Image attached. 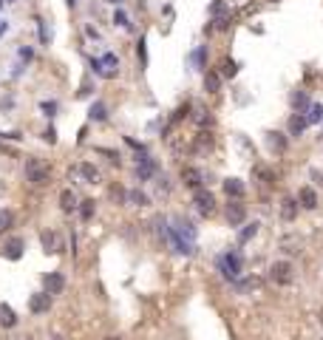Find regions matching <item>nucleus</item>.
<instances>
[{"label": "nucleus", "instance_id": "obj_1", "mask_svg": "<svg viewBox=\"0 0 323 340\" xmlns=\"http://www.w3.org/2000/svg\"><path fill=\"white\" fill-rule=\"evenodd\" d=\"M26 179H29L34 187H43L51 179V167L46 162H40V159H26Z\"/></svg>", "mask_w": 323, "mask_h": 340}, {"label": "nucleus", "instance_id": "obj_2", "mask_svg": "<svg viewBox=\"0 0 323 340\" xmlns=\"http://www.w3.org/2000/svg\"><path fill=\"white\" fill-rule=\"evenodd\" d=\"M219 272L224 275V278L235 281L238 275H241V255L238 252H227L219 258Z\"/></svg>", "mask_w": 323, "mask_h": 340}, {"label": "nucleus", "instance_id": "obj_3", "mask_svg": "<svg viewBox=\"0 0 323 340\" xmlns=\"http://www.w3.org/2000/svg\"><path fill=\"white\" fill-rule=\"evenodd\" d=\"M269 278H272L275 284H281V286L292 284V278H295L292 264H289V261H275L272 267H269Z\"/></svg>", "mask_w": 323, "mask_h": 340}, {"label": "nucleus", "instance_id": "obj_4", "mask_svg": "<svg viewBox=\"0 0 323 340\" xmlns=\"http://www.w3.org/2000/svg\"><path fill=\"white\" fill-rule=\"evenodd\" d=\"M193 204L199 207L201 216H213L216 213V196L210 193V190L199 187V190H193Z\"/></svg>", "mask_w": 323, "mask_h": 340}, {"label": "nucleus", "instance_id": "obj_5", "mask_svg": "<svg viewBox=\"0 0 323 340\" xmlns=\"http://www.w3.org/2000/svg\"><path fill=\"white\" fill-rule=\"evenodd\" d=\"M179 176H182L184 187H190V190H199V187H201V182H204V173H201L199 167H193V164H184Z\"/></svg>", "mask_w": 323, "mask_h": 340}, {"label": "nucleus", "instance_id": "obj_6", "mask_svg": "<svg viewBox=\"0 0 323 340\" xmlns=\"http://www.w3.org/2000/svg\"><path fill=\"white\" fill-rule=\"evenodd\" d=\"M23 249H26V241L23 238H9L6 244H3V258H9V261H20L23 258Z\"/></svg>", "mask_w": 323, "mask_h": 340}, {"label": "nucleus", "instance_id": "obj_7", "mask_svg": "<svg viewBox=\"0 0 323 340\" xmlns=\"http://www.w3.org/2000/svg\"><path fill=\"white\" fill-rule=\"evenodd\" d=\"M244 219H247V207L241 204V199H232L227 204V221H230V227H238Z\"/></svg>", "mask_w": 323, "mask_h": 340}, {"label": "nucleus", "instance_id": "obj_8", "mask_svg": "<svg viewBox=\"0 0 323 340\" xmlns=\"http://www.w3.org/2000/svg\"><path fill=\"white\" fill-rule=\"evenodd\" d=\"M43 286L49 295H62V289H66V275L62 272H49L43 278Z\"/></svg>", "mask_w": 323, "mask_h": 340}, {"label": "nucleus", "instance_id": "obj_9", "mask_svg": "<svg viewBox=\"0 0 323 340\" xmlns=\"http://www.w3.org/2000/svg\"><path fill=\"white\" fill-rule=\"evenodd\" d=\"M29 309L34 312V315H43V312L51 309V295L49 292H37V295L29 298Z\"/></svg>", "mask_w": 323, "mask_h": 340}, {"label": "nucleus", "instance_id": "obj_10", "mask_svg": "<svg viewBox=\"0 0 323 340\" xmlns=\"http://www.w3.org/2000/svg\"><path fill=\"white\" fill-rule=\"evenodd\" d=\"M74 173H77V176L82 179L85 184H97V182H99V170L94 167L91 162H79L77 167H74Z\"/></svg>", "mask_w": 323, "mask_h": 340}, {"label": "nucleus", "instance_id": "obj_11", "mask_svg": "<svg viewBox=\"0 0 323 340\" xmlns=\"http://www.w3.org/2000/svg\"><path fill=\"white\" fill-rule=\"evenodd\" d=\"M40 244H43L46 252H62V241L54 230H43L40 232Z\"/></svg>", "mask_w": 323, "mask_h": 340}, {"label": "nucleus", "instance_id": "obj_12", "mask_svg": "<svg viewBox=\"0 0 323 340\" xmlns=\"http://www.w3.org/2000/svg\"><path fill=\"white\" fill-rule=\"evenodd\" d=\"M267 147L272 153H278V156H281V153H287V136L278 134V131H269V134H267Z\"/></svg>", "mask_w": 323, "mask_h": 340}, {"label": "nucleus", "instance_id": "obj_13", "mask_svg": "<svg viewBox=\"0 0 323 340\" xmlns=\"http://www.w3.org/2000/svg\"><path fill=\"white\" fill-rule=\"evenodd\" d=\"M224 193H227V199H244V193H247V187L241 184V179H224Z\"/></svg>", "mask_w": 323, "mask_h": 340}, {"label": "nucleus", "instance_id": "obj_14", "mask_svg": "<svg viewBox=\"0 0 323 340\" xmlns=\"http://www.w3.org/2000/svg\"><path fill=\"white\" fill-rule=\"evenodd\" d=\"M213 145H216L213 134H207V131H199V134H196L193 151H196V153H210V151H213Z\"/></svg>", "mask_w": 323, "mask_h": 340}, {"label": "nucleus", "instance_id": "obj_15", "mask_svg": "<svg viewBox=\"0 0 323 340\" xmlns=\"http://www.w3.org/2000/svg\"><path fill=\"white\" fill-rule=\"evenodd\" d=\"M298 204L304 207V210H315L317 207V193L312 187H300L298 190Z\"/></svg>", "mask_w": 323, "mask_h": 340}, {"label": "nucleus", "instance_id": "obj_16", "mask_svg": "<svg viewBox=\"0 0 323 340\" xmlns=\"http://www.w3.org/2000/svg\"><path fill=\"white\" fill-rule=\"evenodd\" d=\"M0 326H3V329H14V326H17V315H14V309L9 304H0Z\"/></svg>", "mask_w": 323, "mask_h": 340}, {"label": "nucleus", "instance_id": "obj_17", "mask_svg": "<svg viewBox=\"0 0 323 340\" xmlns=\"http://www.w3.org/2000/svg\"><path fill=\"white\" fill-rule=\"evenodd\" d=\"M306 125H309V119L304 114H292L289 116V136H300L306 131Z\"/></svg>", "mask_w": 323, "mask_h": 340}, {"label": "nucleus", "instance_id": "obj_18", "mask_svg": "<svg viewBox=\"0 0 323 340\" xmlns=\"http://www.w3.org/2000/svg\"><path fill=\"white\" fill-rule=\"evenodd\" d=\"M139 167H136V176L139 179H150V176H156V162H153L150 156H142L139 159Z\"/></svg>", "mask_w": 323, "mask_h": 340}, {"label": "nucleus", "instance_id": "obj_19", "mask_svg": "<svg viewBox=\"0 0 323 340\" xmlns=\"http://www.w3.org/2000/svg\"><path fill=\"white\" fill-rule=\"evenodd\" d=\"M295 216H298V201H295V199H284V201H281V219L292 221Z\"/></svg>", "mask_w": 323, "mask_h": 340}, {"label": "nucleus", "instance_id": "obj_20", "mask_svg": "<svg viewBox=\"0 0 323 340\" xmlns=\"http://www.w3.org/2000/svg\"><path fill=\"white\" fill-rule=\"evenodd\" d=\"M219 88H221V74L207 71V74H204V91H207V94H219Z\"/></svg>", "mask_w": 323, "mask_h": 340}, {"label": "nucleus", "instance_id": "obj_21", "mask_svg": "<svg viewBox=\"0 0 323 340\" xmlns=\"http://www.w3.org/2000/svg\"><path fill=\"white\" fill-rule=\"evenodd\" d=\"M60 207H62V210H66V213H71V210H77V196H74L71 193V190H62V193H60Z\"/></svg>", "mask_w": 323, "mask_h": 340}, {"label": "nucleus", "instance_id": "obj_22", "mask_svg": "<svg viewBox=\"0 0 323 340\" xmlns=\"http://www.w3.org/2000/svg\"><path fill=\"white\" fill-rule=\"evenodd\" d=\"M258 230H261V224H258V221H252V224H247L244 230L238 232V244H247V241H250V238H255V236H258Z\"/></svg>", "mask_w": 323, "mask_h": 340}, {"label": "nucleus", "instance_id": "obj_23", "mask_svg": "<svg viewBox=\"0 0 323 340\" xmlns=\"http://www.w3.org/2000/svg\"><path fill=\"white\" fill-rule=\"evenodd\" d=\"M94 210H97V204H94V199H85V201H79V219H82V221H91V219H94Z\"/></svg>", "mask_w": 323, "mask_h": 340}, {"label": "nucleus", "instance_id": "obj_24", "mask_svg": "<svg viewBox=\"0 0 323 340\" xmlns=\"http://www.w3.org/2000/svg\"><path fill=\"white\" fill-rule=\"evenodd\" d=\"M292 105H295L298 114H304V111L309 108V94H306V91H295L292 94Z\"/></svg>", "mask_w": 323, "mask_h": 340}, {"label": "nucleus", "instance_id": "obj_25", "mask_svg": "<svg viewBox=\"0 0 323 340\" xmlns=\"http://www.w3.org/2000/svg\"><path fill=\"white\" fill-rule=\"evenodd\" d=\"M128 204H134V207H147V204H150V199H147L142 190H128Z\"/></svg>", "mask_w": 323, "mask_h": 340}, {"label": "nucleus", "instance_id": "obj_26", "mask_svg": "<svg viewBox=\"0 0 323 340\" xmlns=\"http://www.w3.org/2000/svg\"><path fill=\"white\" fill-rule=\"evenodd\" d=\"M88 114H91V119L102 122V119H108V105H105V102H94Z\"/></svg>", "mask_w": 323, "mask_h": 340}, {"label": "nucleus", "instance_id": "obj_27", "mask_svg": "<svg viewBox=\"0 0 323 340\" xmlns=\"http://www.w3.org/2000/svg\"><path fill=\"white\" fill-rule=\"evenodd\" d=\"M309 125H317V122H323V105L320 102H315V105H309Z\"/></svg>", "mask_w": 323, "mask_h": 340}, {"label": "nucleus", "instance_id": "obj_28", "mask_svg": "<svg viewBox=\"0 0 323 340\" xmlns=\"http://www.w3.org/2000/svg\"><path fill=\"white\" fill-rule=\"evenodd\" d=\"M12 224H14V213L12 210H0V232L12 230Z\"/></svg>", "mask_w": 323, "mask_h": 340}, {"label": "nucleus", "instance_id": "obj_29", "mask_svg": "<svg viewBox=\"0 0 323 340\" xmlns=\"http://www.w3.org/2000/svg\"><path fill=\"white\" fill-rule=\"evenodd\" d=\"M176 230L182 232V236H187V238H196L193 224H190V221H184V219H176Z\"/></svg>", "mask_w": 323, "mask_h": 340}, {"label": "nucleus", "instance_id": "obj_30", "mask_svg": "<svg viewBox=\"0 0 323 340\" xmlns=\"http://www.w3.org/2000/svg\"><path fill=\"white\" fill-rule=\"evenodd\" d=\"M255 176L261 179L264 184H275V173L269 167H255Z\"/></svg>", "mask_w": 323, "mask_h": 340}, {"label": "nucleus", "instance_id": "obj_31", "mask_svg": "<svg viewBox=\"0 0 323 340\" xmlns=\"http://www.w3.org/2000/svg\"><path fill=\"white\" fill-rule=\"evenodd\" d=\"M238 74V66L232 60H221V77H235Z\"/></svg>", "mask_w": 323, "mask_h": 340}, {"label": "nucleus", "instance_id": "obj_32", "mask_svg": "<svg viewBox=\"0 0 323 340\" xmlns=\"http://www.w3.org/2000/svg\"><path fill=\"white\" fill-rule=\"evenodd\" d=\"M187 114H190V105L187 102H184V105H179V108H176V114H173V125H179V122H182V119H187Z\"/></svg>", "mask_w": 323, "mask_h": 340}, {"label": "nucleus", "instance_id": "obj_33", "mask_svg": "<svg viewBox=\"0 0 323 340\" xmlns=\"http://www.w3.org/2000/svg\"><path fill=\"white\" fill-rule=\"evenodd\" d=\"M156 190H159V196H167V193H170V179H167V176H159L156 179Z\"/></svg>", "mask_w": 323, "mask_h": 340}, {"label": "nucleus", "instance_id": "obj_34", "mask_svg": "<svg viewBox=\"0 0 323 340\" xmlns=\"http://www.w3.org/2000/svg\"><path fill=\"white\" fill-rule=\"evenodd\" d=\"M196 122H199L201 128H204V125H210V122H213V119H210V111H204V108H196Z\"/></svg>", "mask_w": 323, "mask_h": 340}, {"label": "nucleus", "instance_id": "obj_35", "mask_svg": "<svg viewBox=\"0 0 323 340\" xmlns=\"http://www.w3.org/2000/svg\"><path fill=\"white\" fill-rule=\"evenodd\" d=\"M210 12H213V14H216V17H221V14H224V12H227V3H224V0H216L213 6H210Z\"/></svg>", "mask_w": 323, "mask_h": 340}, {"label": "nucleus", "instance_id": "obj_36", "mask_svg": "<svg viewBox=\"0 0 323 340\" xmlns=\"http://www.w3.org/2000/svg\"><path fill=\"white\" fill-rule=\"evenodd\" d=\"M136 54H139L142 66H147V51H145V40L139 37V42H136Z\"/></svg>", "mask_w": 323, "mask_h": 340}, {"label": "nucleus", "instance_id": "obj_37", "mask_svg": "<svg viewBox=\"0 0 323 340\" xmlns=\"http://www.w3.org/2000/svg\"><path fill=\"white\" fill-rule=\"evenodd\" d=\"M114 23H116V26H122V29H131V23H128V17H125V14H122V12H116V14H114Z\"/></svg>", "mask_w": 323, "mask_h": 340}, {"label": "nucleus", "instance_id": "obj_38", "mask_svg": "<svg viewBox=\"0 0 323 340\" xmlns=\"http://www.w3.org/2000/svg\"><path fill=\"white\" fill-rule=\"evenodd\" d=\"M255 286H258V278H247L238 284V289H255Z\"/></svg>", "mask_w": 323, "mask_h": 340}, {"label": "nucleus", "instance_id": "obj_39", "mask_svg": "<svg viewBox=\"0 0 323 340\" xmlns=\"http://www.w3.org/2000/svg\"><path fill=\"white\" fill-rule=\"evenodd\" d=\"M111 199H116V201H119V199H128V193H125L122 187H111Z\"/></svg>", "mask_w": 323, "mask_h": 340}, {"label": "nucleus", "instance_id": "obj_40", "mask_svg": "<svg viewBox=\"0 0 323 340\" xmlns=\"http://www.w3.org/2000/svg\"><path fill=\"white\" fill-rule=\"evenodd\" d=\"M40 108H43V114H46V116H54V111H57V102H43V105H40Z\"/></svg>", "mask_w": 323, "mask_h": 340}, {"label": "nucleus", "instance_id": "obj_41", "mask_svg": "<svg viewBox=\"0 0 323 340\" xmlns=\"http://www.w3.org/2000/svg\"><path fill=\"white\" fill-rule=\"evenodd\" d=\"M204 54H207V51H204V49H199V51H196V54H193V60H196V66H204Z\"/></svg>", "mask_w": 323, "mask_h": 340}, {"label": "nucleus", "instance_id": "obj_42", "mask_svg": "<svg viewBox=\"0 0 323 340\" xmlns=\"http://www.w3.org/2000/svg\"><path fill=\"white\" fill-rule=\"evenodd\" d=\"M43 139L54 145V142H57V131H54V128H49V131H46V134H43Z\"/></svg>", "mask_w": 323, "mask_h": 340}, {"label": "nucleus", "instance_id": "obj_43", "mask_svg": "<svg viewBox=\"0 0 323 340\" xmlns=\"http://www.w3.org/2000/svg\"><path fill=\"white\" fill-rule=\"evenodd\" d=\"M85 34L91 37V40H99V34H97V29H91V26H85Z\"/></svg>", "mask_w": 323, "mask_h": 340}, {"label": "nucleus", "instance_id": "obj_44", "mask_svg": "<svg viewBox=\"0 0 323 340\" xmlns=\"http://www.w3.org/2000/svg\"><path fill=\"white\" fill-rule=\"evenodd\" d=\"M49 340H62V337H60V334H54V337H49Z\"/></svg>", "mask_w": 323, "mask_h": 340}, {"label": "nucleus", "instance_id": "obj_45", "mask_svg": "<svg viewBox=\"0 0 323 340\" xmlns=\"http://www.w3.org/2000/svg\"><path fill=\"white\" fill-rule=\"evenodd\" d=\"M102 340H122V337H102Z\"/></svg>", "mask_w": 323, "mask_h": 340}, {"label": "nucleus", "instance_id": "obj_46", "mask_svg": "<svg viewBox=\"0 0 323 340\" xmlns=\"http://www.w3.org/2000/svg\"><path fill=\"white\" fill-rule=\"evenodd\" d=\"M320 323H323V309H320Z\"/></svg>", "mask_w": 323, "mask_h": 340}, {"label": "nucleus", "instance_id": "obj_47", "mask_svg": "<svg viewBox=\"0 0 323 340\" xmlns=\"http://www.w3.org/2000/svg\"><path fill=\"white\" fill-rule=\"evenodd\" d=\"M235 3H244V0H235Z\"/></svg>", "mask_w": 323, "mask_h": 340}]
</instances>
